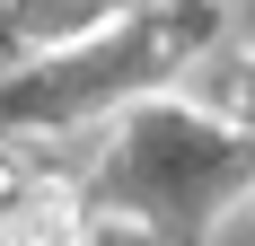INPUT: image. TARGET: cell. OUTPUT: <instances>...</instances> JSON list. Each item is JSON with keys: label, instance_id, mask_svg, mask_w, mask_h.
<instances>
[{"label": "cell", "instance_id": "6da1fadb", "mask_svg": "<svg viewBox=\"0 0 255 246\" xmlns=\"http://www.w3.org/2000/svg\"><path fill=\"white\" fill-rule=\"evenodd\" d=\"M18 185H26V167L9 158V149H0V211H9V194H18Z\"/></svg>", "mask_w": 255, "mask_h": 246}]
</instances>
